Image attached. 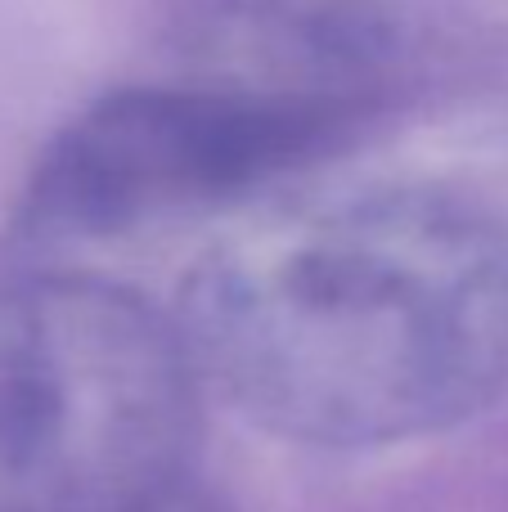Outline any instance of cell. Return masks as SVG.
Segmentation results:
<instances>
[{"label":"cell","instance_id":"cell-4","mask_svg":"<svg viewBox=\"0 0 508 512\" xmlns=\"http://www.w3.org/2000/svg\"><path fill=\"white\" fill-rule=\"evenodd\" d=\"M135 512H225V508H221V499H216L212 490L203 486V481H194V486L176 490V495L158 499V504H144V508H135Z\"/></svg>","mask_w":508,"mask_h":512},{"label":"cell","instance_id":"cell-3","mask_svg":"<svg viewBox=\"0 0 508 512\" xmlns=\"http://www.w3.org/2000/svg\"><path fill=\"white\" fill-rule=\"evenodd\" d=\"M374 117V99L329 90L126 86L68 117L41 149L23 225L108 239L230 203L333 158Z\"/></svg>","mask_w":508,"mask_h":512},{"label":"cell","instance_id":"cell-2","mask_svg":"<svg viewBox=\"0 0 508 512\" xmlns=\"http://www.w3.org/2000/svg\"><path fill=\"white\" fill-rule=\"evenodd\" d=\"M176 319L95 274L0 283V512H135L198 481Z\"/></svg>","mask_w":508,"mask_h":512},{"label":"cell","instance_id":"cell-1","mask_svg":"<svg viewBox=\"0 0 508 512\" xmlns=\"http://www.w3.org/2000/svg\"><path fill=\"white\" fill-rule=\"evenodd\" d=\"M203 387L315 450H378L508 396V216L450 185H387L239 225L180 288Z\"/></svg>","mask_w":508,"mask_h":512}]
</instances>
